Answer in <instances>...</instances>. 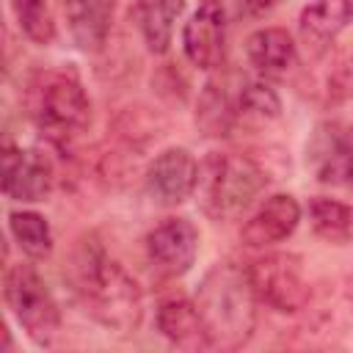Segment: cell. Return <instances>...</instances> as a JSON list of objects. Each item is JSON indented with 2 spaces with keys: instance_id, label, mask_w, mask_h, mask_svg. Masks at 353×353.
Returning <instances> with one entry per match:
<instances>
[{
  "instance_id": "6da1fadb",
  "label": "cell",
  "mask_w": 353,
  "mask_h": 353,
  "mask_svg": "<svg viewBox=\"0 0 353 353\" xmlns=\"http://www.w3.org/2000/svg\"><path fill=\"white\" fill-rule=\"evenodd\" d=\"M72 281L85 312L116 334H132L143 317L138 281L105 254L99 243H83L72 259Z\"/></svg>"
},
{
  "instance_id": "7a4b0ae2",
  "label": "cell",
  "mask_w": 353,
  "mask_h": 353,
  "mask_svg": "<svg viewBox=\"0 0 353 353\" xmlns=\"http://www.w3.org/2000/svg\"><path fill=\"white\" fill-rule=\"evenodd\" d=\"M196 306L204 317L212 347L237 350L256 328V292L248 270L234 262H215L196 292Z\"/></svg>"
},
{
  "instance_id": "3957f363",
  "label": "cell",
  "mask_w": 353,
  "mask_h": 353,
  "mask_svg": "<svg viewBox=\"0 0 353 353\" xmlns=\"http://www.w3.org/2000/svg\"><path fill=\"white\" fill-rule=\"evenodd\" d=\"M22 105L36 130L58 143L77 138L91 124V99L77 74L63 69L33 72L25 83Z\"/></svg>"
},
{
  "instance_id": "277c9868",
  "label": "cell",
  "mask_w": 353,
  "mask_h": 353,
  "mask_svg": "<svg viewBox=\"0 0 353 353\" xmlns=\"http://www.w3.org/2000/svg\"><path fill=\"white\" fill-rule=\"evenodd\" d=\"M268 174L259 163L237 152H210L199 165L196 196L212 221L240 218L265 190Z\"/></svg>"
},
{
  "instance_id": "5b68a950",
  "label": "cell",
  "mask_w": 353,
  "mask_h": 353,
  "mask_svg": "<svg viewBox=\"0 0 353 353\" xmlns=\"http://www.w3.org/2000/svg\"><path fill=\"white\" fill-rule=\"evenodd\" d=\"M3 298H6L11 317L19 323V328H25V334L36 345L41 347L55 345L61 334V309L33 265L17 262L6 268Z\"/></svg>"
},
{
  "instance_id": "8992f818",
  "label": "cell",
  "mask_w": 353,
  "mask_h": 353,
  "mask_svg": "<svg viewBox=\"0 0 353 353\" xmlns=\"http://www.w3.org/2000/svg\"><path fill=\"white\" fill-rule=\"evenodd\" d=\"M248 281L256 301L281 314H298L312 301V287L306 281L301 256L295 254H265L248 268Z\"/></svg>"
},
{
  "instance_id": "52a82bcc",
  "label": "cell",
  "mask_w": 353,
  "mask_h": 353,
  "mask_svg": "<svg viewBox=\"0 0 353 353\" xmlns=\"http://www.w3.org/2000/svg\"><path fill=\"white\" fill-rule=\"evenodd\" d=\"M243 11H248L245 0H201L182 30L188 61L207 72L218 69L226 55V30Z\"/></svg>"
},
{
  "instance_id": "ba28073f",
  "label": "cell",
  "mask_w": 353,
  "mask_h": 353,
  "mask_svg": "<svg viewBox=\"0 0 353 353\" xmlns=\"http://www.w3.org/2000/svg\"><path fill=\"white\" fill-rule=\"evenodd\" d=\"M309 163L317 182L353 188V121H325L309 143Z\"/></svg>"
},
{
  "instance_id": "9c48e42d",
  "label": "cell",
  "mask_w": 353,
  "mask_h": 353,
  "mask_svg": "<svg viewBox=\"0 0 353 353\" xmlns=\"http://www.w3.org/2000/svg\"><path fill=\"white\" fill-rule=\"evenodd\" d=\"M146 254L149 262L168 279L185 276L199 254V229L188 218H163L146 234Z\"/></svg>"
},
{
  "instance_id": "30bf717a",
  "label": "cell",
  "mask_w": 353,
  "mask_h": 353,
  "mask_svg": "<svg viewBox=\"0 0 353 353\" xmlns=\"http://www.w3.org/2000/svg\"><path fill=\"white\" fill-rule=\"evenodd\" d=\"M146 193L163 207H176L196 193L199 163L182 146L163 149L146 168Z\"/></svg>"
},
{
  "instance_id": "8fae6325",
  "label": "cell",
  "mask_w": 353,
  "mask_h": 353,
  "mask_svg": "<svg viewBox=\"0 0 353 353\" xmlns=\"http://www.w3.org/2000/svg\"><path fill=\"white\" fill-rule=\"evenodd\" d=\"M3 193L14 201H44L55 185L52 165L39 152H22L11 143L3 146Z\"/></svg>"
},
{
  "instance_id": "7c38bea8",
  "label": "cell",
  "mask_w": 353,
  "mask_h": 353,
  "mask_svg": "<svg viewBox=\"0 0 353 353\" xmlns=\"http://www.w3.org/2000/svg\"><path fill=\"white\" fill-rule=\"evenodd\" d=\"M301 223V204L290 193L270 196L240 229V240L248 248H268L287 240Z\"/></svg>"
},
{
  "instance_id": "4fadbf2b",
  "label": "cell",
  "mask_w": 353,
  "mask_h": 353,
  "mask_svg": "<svg viewBox=\"0 0 353 353\" xmlns=\"http://www.w3.org/2000/svg\"><path fill=\"white\" fill-rule=\"evenodd\" d=\"M157 328L160 334L179 350H212L204 317L196 301L185 295H171L157 306Z\"/></svg>"
},
{
  "instance_id": "5bb4252c",
  "label": "cell",
  "mask_w": 353,
  "mask_h": 353,
  "mask_svg": "<svg viewBox=\"0 0 353 353\" xmlns=\"http://www.w3.org/2000/svg\"><path fill=\"white\" fill-rule=\"evenodd\" d=\"M350 22L353 0H312L298 17V33L312 55H323Z\"/></svg>"
},
{
  "instance_id": "9a60e30c",
  "label": "cell",
  "mask_w": 353,
  "mask_h": 353,
  "mask_svg": "<svg viewBox=\"0 0 353 353\" xmlns=\"http://www.w3.org/2000/svg\"><path fill=\"white\" fill-rule=\"evenodd\" d=\"M119 0H63L66 25L74 44L85 52H99L108 44Z\"/></svg>"
},
{
  "instance_id": "2e32d148",
  "label": "cell",
  "mask_w": 353,
  "mask_h": 353,
  "mask_svg": "<svg viewBox=\"0 0 353 353\" xmlns=\"http://www.w3.org/2000/svg\"><path fill=\"white\" fill-rule=\"evenodd\" d=\"M245 52L251 66L265 77H284L298 63V47L284 28H259L248 36Z\"/></svg>"
},
{
  "instance_id": "e0dca14e",
  "label": "cell",
  "mask_w": 353,
  "mask_h": 353,
  "mask_svg": "<svg viewBox=\"0 0 353 353\" xmlns=\"http://www.w3.org/2000/svg\"><path fill=\"white\" fill-rule=\"evenodd\" d=\"M182 11H185V0H135L132 19L143 36V44L154 55L168 52L174 39V25L182 17Z\"/></svg>"
},
{
  "instance_id": "ac0fdd59",
  "label": "cell",
  "mask_w": 353,
  "mask_h": 353,
  "mask_svg": "<svg viewBox=\"0 0 353 353\" xmlns=\"http://www.w3.org/2000/svg\"><path fill=\"white\" fill-rule=\"evenodd\" d=\"M237 124V94H229V88L221 80H210L196 102V127L207 138H223Z\"/></svg>"
},
{
  "instance_id": "d6986e66",
  "label": "cell",
  "mask_w": 353,
  "mask_h": 353,
  "mask_svg": "<svg viewBox=\"0 0 353 353\" xmlns=\"http://www.w3.org/2000/svg\"><path fill=\"white\" fill-rule=\"evenodd\" d=\"M113 132L124 149H143L165 132V119L146 105H130L113 119Z\"/></svg>"
},
{
  "instance_id": "ffe728a7",
  "label": "cell",
  "mask_w": 353,
  "mask_h": 353,
  "mask_svg": "<svg viewBox=\"0 0 353 353\" xmlns=\"http://www.w3.org/2000/svg\"><path fill=\"white\" fill-rule=\"evenodd\" d=\"M309 223H312V232L317 237H323L325 243H336V245L350 243L353 204L325 199V196H314V199H309Z\"/></svg>"
},
{
  "instance_id": "44dd1931",
  "label": "cell",
  "mask_w": 353,
  "mask_h": 353,
  "mask_svg": "<svg viewBox=\"0 0 353 353\" xmlns=\"http://www.w3.org/2000/svg\"><path fill=\"white\" fill-rule=\"evenodd\" d=\"M8 232L30 259H47L52 254V229L44 215L33 210L8 212Z\"/></svg>"
},
{
  "instance_id": "7402d4cb",
  "label": "cell",
  "mask_w": 353,
  "mask_h": 353,
  "mask_svg": "<svg viewBox=\"0 0 353 353\" xmlns=\"http://www.w3.org/2000/svg\"><path fill=\"white\" fill-rule=\"evenodd\" d=\"M281 116V99L268 83H243L237 91V121H273Z\"/></svg>"
},
{
  "instance_id": "603a6c76",
  "label": "cell",
  "mask_w": 353,
  "mask_h": 353,
  "mask_svg": "<svg viewBox=\"0 0 353 353\" xmlns=\"http://www.w3.org/2000/svg\"><path fill=\"white\" fill-rule=\"evenodd\" d=\"M11 11L17 17L19 30L33 44H52L55 39V19L47 0H11Z\"/></svg>"
},
{
  "instance_id": "cb8c5ba5",
  "label": "cell",
  "mask_w": 353,
  "mask_h": 353,
  "mask_svg": "<svg viewBox=\"0 0 353 353\" xmlns=\"http://www.w3.org/2000/svg\"><path fill=\"white\" fill-rule=\"evenodd\" d=\"M328 99L342 102V99H353V58L342 61L331 77H328Z\"/></svg>"
},
{
  "instance_id": "d4e9b609",
  "label": "cell",
  "mask_w": 353,
  "mask_h": 353,
  "mask_svg": "<svg viewBox=\"0 0 353 353\" xmlns=\"http://www.w3.org/2000/svg\"><path fill=\"white\" fill-rule=\"evenodd\" d=\"M281 0H245V8L251 11V14H265V11H270V8H276Z\"/></svg>"
},
{
  "instance_id": "484cf974",
  "label": "cell",
  "mask_w": 353,
  "mask_h": 353,
  "mask_svg": "<svg viewBox=\"0 0 353 353\" xmlns=\"http://www.w3.org/2000/svg\"><path fill=\"white\" fill-rule=\"evenodd\" d=\"M350 240H353V234H350Z\"/></svg>"
}]
</instances>
